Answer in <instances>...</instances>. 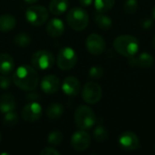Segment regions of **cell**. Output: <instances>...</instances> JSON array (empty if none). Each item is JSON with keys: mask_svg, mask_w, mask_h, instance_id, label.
Returning <instances> with one entry per match:
<instances>
[{"mask_svg": "<svg viewBox=\"0 0 155 155\" xmlns=\"http://www.w3.org/2000/svg\"><path fill=\"white\" fill-rule=\"evenodd\" d=\"M15 100L13 95L9 94H4L0 97V112L5 114L8 112L15 111Z\"/></svg>", "mask_w": 155, "mask_h": 155, "instance_id": "18", "label": "cell"}, {"mask_svg": "<svg viewBox=\"0 0 155 155\" xmlns=\"http://www.w3.org/2000/svg\"><path fill=\"white\" fill-rule=\"evenodd\" d=\"M15 68V62L13 57L9 54H0V74H10Z\"/></svg>", "mask_w": 155, "mask_h": 155, "instance_id": "17", "label": "cell"}, {"mask_svg": "<svg viewBox=\"0 0 155 155\" xmlns=\"http://www.w3.org/2000/svg\"><path fill=\"white\" fill-rule=\"evenodd\" d=\"M67 24L74 31H82L85 29L89 23L87 12L81 7H74L69 10L66 16Z\"/></svg>", "mask_w": 155, "mask_h": 155, "instance_id": "4", "label": "cell"}, {"mask_svg": "<svg viewBox=\"0 0 155 155\" xmlns=\"http://www.w3.org/2000/svg\"><path fill=\"white\" fill-rule=\"evenodd\" d=\"M14 43L16 46L25 48L31 44V37L28 34H26L25 32H21V33H18L15 36Z\"/></svg>", "mask_w": 155, "mask_h": 155, "instance_id": "23", "label": "cell"}, {"mask_svg": "<svg viewBox=\"0 0 155 155\" xmlns=\"http://www.w3.org/2000/svg\"><path fill=\"white\" fill-rule=\"evenodd\" d=\"M154 148H155V144H154Z\"/></svg>", "mask_w": 155, "mask_h": 155, "instance_id": "38", "label": "cell"}, {"mask_svg": "<svg viewBox=\"0 0 155 155\" xmlns=\"http://www.w3.org/2000/svg\"><path fill=\"white\" fill-rule=\"evenodd\" d=\"M115 0H94V7L99 13H105L114 5Z\"/></svg>", "mask_w": 155, "mask_h": 155, "instance_id": "24", "label": "cell"}, {"mask_svg": "<svg viewBox=\"0 0 155 155\" xmlns=\"http://www.w3.org/2000/svg\"><path fill=\"white\" fill-rule=\"evenodd\" d=\"M60 87V79L54 74L45 75L41 81V89L48 94H55Z\"/></svg>", "mask_w": 155, "mask_h": 155, "instance_id": "15", "label": "cell"}, {"mask_svg": "<svg viewBox=\"0 0 155 155\" xmlns=\"http://www.w3.org/2000/svg\"><path fill=\"white\" fill-rule=\"evenodd\" d=\"M94 137L98 143H104L108 139V131L103 125H97L94 131Z\"/></svg>", "mask_w": 155, "mask_h": 155, "instance_id": "25", "label": "cell"}, {"mask_svg": "<svg viewBox=\"0 0 155 155\" xmlns=\"http://www.w3.org/2000/svg\"><path fill=\"white\" fill-rule=\"evenodd\" d=\"M0 141H1V134H0Z\"/></svg>", "mask_w": 155, "mask_h": 155, "instance_id": "37", "label": "cell"}, {"mask_svg": "<svg viewBox=\"0 0 155 155\" xmlns=\"http://www.w3.org/2000/svg\"><path fill=\"white\" fill-rule=\"evenodd\" d=\"M143 25V28H149V27H151L152 26V25H153V20L152 19H149V18H147V19H144L143 21V23H142Z\"/></svg>", "mask_w": 155, "mask_h": 155, "instance_id": "32", "label": "cell"}, {"mask_svg": "<svg viewBox=\"0 0 155 155\" xmlns=\"http://www.w3.org/2000/svg\"><path fill=\"white\" fill-rule=\"evenodd\" d=\"M94 20H95L97 26L103 30H109L113 25L112 19L108 15H104L103 13H99L98 15H96L94 17Z\"/></svg>", "mask_w": 155, "mask_h": 155, "instance_id": "22", "label": "cell"}, {"mask_svg": "<svg viewBox=\"0 0 155 155\" xmlns=\"http://www.w3.org/2000/svg\"><path fill=\"white\" fill-rule=\"evenodd\" d=\"M94 0H79L80 4L83 5V6H89L92 5Z\"/></svg>", "mask_w": 155, "mask_h": 155, "instance_id": "33", "label": "cell"}, {"mask_svg": "<svg viewBox=\"0 0 155 155\" xmlns=\"http://www.w3.org/2000/svg\"><path fill=\"white\" fill-rule=\"evenodd\" d=\"M64 112V106L59 103H54L50 104L46 110V115L51 120H57L59 119Z\"/></svg>", "mask_w": 155, "mask_h": 155, "instance_id": "21", "label": "cell"}, {"mask_svg": "<svg viewBox=\"0 0 155 155\" xmlns=\"http://www.w3.org/2000/svg\"><path fill=\"white\" fill-rule=\"evenodd\" d=\"M41 155H60L61 153L57 150H55L54 148L53 147H46L45 148L44 150L41 151L40 153Z\"/></svg>", "mask_w": 155, "mask_h": 155, "instance_id": "31", "label": "cell"}, {"mask_svg": "<svg viewBox=\"0 0 155 155\" xmlns=\"http://www.w3.org/2000/svg\"><path fill=\"white\" fill-rule=\"evenodd\" d=\"M16 19L14 15L9 14H5L0 15V31L8 32L15 27Z\"/></svg>", "mask_w": 155, "mask_h": 155, "instance_id": "20", "label": "cell"}, {"mask_svg": "<svg viewBox=\"0 0 155 155\" xmlns=\"http://www.w3.org/2000/svg\"><path fill=\"white\" fill-rule=\"evenodd\" d=\"M42 114V106L36 102H32L25 104L22 110V117L25 122L28 123H34L38 121L41 118Z\"/></svg>", "mask_w": 155, "mask_h": 155, "instance_id": "12", "label": "cell"}, {"mask_svg": "<svg viewBox=\"0 0 155 155\" xmlns=\"http://www.w3.org/2000/svg\"><path fill=\"white\" fill-rule=\"evenodd\" d=\"M85 45L87 51L94 54L99 55L105 50L106 43L104 39L98 34H91L87 36L85 41Z\"/></svg>", "mask_w": 155, "mask_h": 155, "instance_id": "10", "label": "cell"}, {"mask_svg": "<svg viewBox=\"0 0 155 155\" xmlns=\"http://www.w3.org/2000/svg\"><path fill=\"white\" fill-rule=\"evenodd\" d=\"M57 65L63 71H68L74 67L77 63V54L75 51L69 47L65 46L62 48L57 55Z\"/></svg>", "mask_w": 155, "mask_h": 155, "instance_id": "6", "label": "cell"}, {"mask_svg": "<svg viewBox=\"0 0 155 155\" xmlns=\"http://www.w3.org/2000/svg\"><path fill=\"white\" fill-rule=\"evenodd\" d=\"M63 138H64L63 133L61 131L55 130V131L51 132L48 134L47 142H48L49 144H51L53 146H57V145H60L61 144V143L63 141Z\"/></svg>", "mask_w": 155, "mask_h": 155, "instance_id": "26", "label": "cell"}, {"mask_svg": "<svg viewBox=\"0 0 155 155\" xmlns=\"http://www.w3.org/2000/svg\"><path fill=\"white\" fill-rule=\"evenodd\" d=\"M154 62L153 56L146 52H143L138 55H134L133 57L129 58V65L131 67H138L142 69H147L150 68Z\"/></svg>", "mask_w": 155, "mask_h": 155, "instance_id": "13", "label": "cell"}, {"mask_svg": "<svg viewBox=\"0 0 155 155\" xmlns=\"http://www.w3.org/2000/svg\"><path fill=\"white\" fill-rule=\"evenodd\" d=\"M4 124L7 127H13L15 126L18 123V116L17 114L15 111L8 112L4 114V119H3Z\"/></svg>", "mask_w": 155, "mask_h": 155, "instance_id": "27", "label": "cell"}, {"mask_svg": "<svg viewBox=\"0 0 155 155\" xmlns=\"http://www.w3.org/2000/svg\"><path fill=\"white\" fill-rule=\"evenodd\" d=\"M91 144L90 135L84 130L75 132L71 137V145L77 152H84L89 148Z\"/></svg>", "mask_w": 155, "mask_h": 155, "instance_id": "11", "label": "cell"}, {"mask_svg": "<svg viewBox=\"0 0 155 155\" xmlns=\"http://www.w3.org/2000/svg\"><path fill=\"white\" fill-rule=\"evenodd\" d=\"M25 3H27V4H34V3H35V2H37L38 0H24Z\"/></svg>", "mask_w": 155, "mask_h": 155, "instance_id": "34", "label": "cell"}, {"mask_svg": "<svg viewBox=\"0 0 155 155\" xmlns=\"http://www.w3.org/2000/svg\"><path fill=\"white\" fill-rule=\"evenodd\" d=\"M104 75V69L101 66H92L89 70V76L93 79H100Z\"/></svg>", "mask_w": 155, "mask_h": 155, "instance_id": "29", "label": "cell"}, {"mask_svg": "<svg viewBox=\"0 0 155 155\" xmlns=\"http://www.w3.org/2000/svg\"><path fill=\"white\" fill-rule=\"evenodd\" d=\"M118 143L121 149L127 152H133L140 149L141 143L138 136L133 132H124L119 136Z\"/></svg>", "mask_w": 155, "mask_h": 155, "instance_id": "9", "label": "cell"}, {"mask_svg": "<svg viewBox=\"0 0 155 155\" xmlns=\"http://www.w3.org/2000/svg\"><path fill=\"white\" fill-rule=\"evenodd\" d=\"M74 122L81 130H88L95 124L96 116L92 108L87 105H80L74 112Z\"/></svg>", "mask_w": 155, "mask_h": 155, "instance_id": "3", "label": "cell"}, {"mask_svg": "<svg viewBox=\"0 0 155 155\" xmlns=\"http://www.w3.org/2000/svg\"><path fill=\"white\" fill-rule=\"evenodd\" d=\"M138 9V2L137 0H127L124 5V10L127 15L134 14Z\"/></svg>", "mask_w": 155, "mask_h": 155, "instance_id": "28", "label": "cell"}, {"mask_svg": "<svg viewBox=\"0 0 155 155\" xmlns=\"http://www.w3.org/2000/svg\"><path fill=\"white\" fill-rule=\"evenodd\" d=\"M69 6L68 0H51L49 3L48 10L55 15L64 14Z\"/></svg>", "mask_w": 155, "mask_h": 155, "instance_id": "19", "label": "cell"}, {"mask_svg": "<svg viewBox=\"0 0 155 155\" xmlns=\"http://www.w3.org/2000/svg\"><path fill=\"white\" fill-rule=\"evenodd\" d=\"M39 76L37 72L27 64L20 65L14 73L13 82L21 90L26 92L34 91L38 84Z\"/></svg>", "mask_w": 155, "mask_h": 155, "instance_id": "1", "label": "cell"}, {"mask_svg": "<svg viewBox=\"0 0 155 155\" xmlns=\"http://www.w3.org/2000/svg\"><path fill=\"white\" fill-rule=\"evenodd\" d=\"M153 49L155 50V36L153 37Z\"/></svg>", "mask_w": 155, "mask_h": 155, "instance_id": "36", "label": "cell"}, {"mask_svg": "<svg viewBox=\"0 0 155 155\" xmlns=\"http://www.w3.org/2000/svg\"><path fill=\"white\" fill-rule=\"evenodd\" d=\"M12 84V79L8 76V74H2L0 75V88L1 89H7Z\"/></svg>", "mask_w": 155, "mask_h": 155, "instance_id": "30", "label": "cell"}, {"mask_svg": "<svg viewBox=\"0 0 155 155\" xmlns=\"http://www.w3.org/2000/svg\"><path fill=\"white\" fill-rule=\"evenodd\" d=\"M103 96L102 87L94 82H88L84 84L82 91L83 100L89 104H94L98 103Z\"/></svg>", "mask_w": 155, "mask_h": 155, "instance_id": "8", "label": "cell"}, {"mask_svg": "<svg viewBox=\"0 0 155 155\" xmlns=\"http://www.w3.org/2000/svg\"><path fill=\"white\" fill-rule=\"evenodd\" d=\"M62 90L67 96H76L81 90V84L74 76H67L62 84Z\"/></svg>", "mask_w": 155, "mask_h": 155, "instance_id": "14", "label": "cell"}, {"mask_svg": "<svg viewBox=\"0 0 155 155\" xmlns=\"http://www.w3.org/2000/svg\"><path fill=\"white\" fill-rule=\"evenodd\" d=\"M46 32L51 37H59L64 32V22L59 18L51 19L46 25Z\"/></svg>", "mask_w": 155, "mask_h": 155, "instance_id": "16", "label": "cell"}, {"mask_svg": "<svg viewBox=\"0 0 155 155\" xmlns=\"http://www.w3.org/2000/svg\"><path fill=\"white\" fill-rule=\"evenodd\" d=\"M153 17L155 19V6L153 7Z\"/></svg>", "mask_w": 155, "mask_h": 155, "instance_id": "35", "label": "cell"}, {"mask_svg": "<svg viewBox=\"0 0 155 155\" xmlns=\"http://www.w3.org/2000/svg\"><path fill=\"white\" fill-rule=\"evenodd\" d=\"M33 66L39 70H48L54 64L53 54L47 50H39L33 54L31 57Z\"/></svg>", "mask_w": 155, "mask_h": 155, "instance_id": "7", "label": "cell"}, {"mask_svg": "<svg viewBox=\"0 0 155 155\" xmlns=\"http://www.w3.org/2000/svg\"><path fill=\"white\" fill-rule=\"evenodd\" d=\"M114 47L118 54L130 58L138 53L140 43L139 40L134 35H123L114 39Z\"/></svg>", "mask_w": 155, "mask_h": 155, "instance_id": "2", "label": "cell"}, {"mask_svg": "<svg viewBox=\"0 0 155 155\" xmlns=\"http://www.w3.org/2000/svg\"><path fill=\"white\" fill-rule=\"evenodd\" d=\"M48 10L43 5H32L26 9L25 18L29 24L35 26L44 25L48 19Z\"/></svg>", "mask_w": 155, "mask_h": 155, "instance_id": "5", "label": "cell"}]
</instances>
